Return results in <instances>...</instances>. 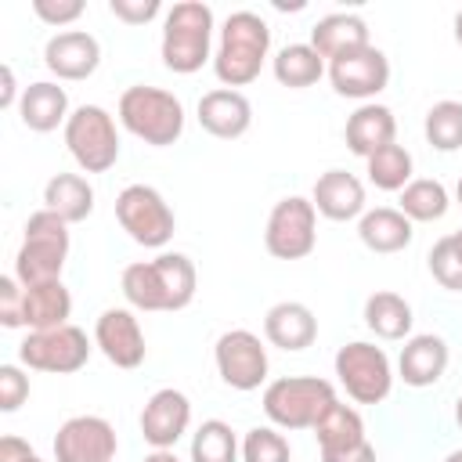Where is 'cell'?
<instances>
[{
	"label": "cell",
	"mask_w": 462,
	"mask_h": 462,
	"mask_svg": "<svg viewBox=\"0 0 462 462\" xmlns=\"http://www.w3.org/2000/svg\"><path fill=\"white\" fill-rule=\"evenodd\" d=\"M195 263L184 253H159L123 271V296L134 310H184L195 300Z\"/></svg>",
	"instance_id": "obj_1"
},
{
	"label": "cell",
	"mask_w": 462,
	"mask_h": 462,
	"mask_svg": "<svg viewBox=\"0 0 462 462\" xmlns=\"http://www.w3.org/2000/svg\"><path fill=\"white\" fill-rule=\"evenodd\" d=\"M271 51V29L256 11H235L227 14L220 29V43L213 54V72L224 87H245L260 76Z\"/></svg>",
	"instance_id": "obj_2"
},
{
	"label": "cell",
	"mask_w": 462,
	"mask_h": 462,
	"mask_svg": "<svg viewBox=\"0 0 462 462\" xmlns=\"http://www.w3.org/2000/svg\"><path fill=\"white\" fill-rule=\"evenodd\" d=\"M209 47H213V11L202 0H180L166 11L162 22V65L170 72L191 76L209 61Z\"/></svg>",
	"instance_id": "obj_3"
},
{
	"label": "cell",
	"mask_w": 462,
	"mask_h": 462,
	"mask_svg": "<svg viewBox=\"0 0 462 462\" xmlns=\"http://www.w3.org/2000/svg\"><path fill=\"white\" fill-rule=\"evenodd\" d=\"M119 123L152 148H166L184 134V105L162 87H126L119 94Z\"/></svg>",
	"instance_id": "obj_4"
},
{
	"label": "cell",
	"mask_w": 462,
	"mask_h": 462,
	"mask_svg": "<svg viewBox=\"0 0 462 462\" xmlns=\"http://www.w3.org/2000/svg\"><path fill=\"white\" fill-rule=\"evenodd\" d=\"M65 260H69V224L51 209H36L25 220V238L14 253V278L22 285L61 282Z\"/></svg>",
	"instance_id": "obj_5"
},
{
	"label": "cell",
	"mask_w": 462,
	"mask_h": 462,
	"mask_svg": "<svg viewBox=\"0 0 462 462\" xmlns=\"http://www.w3.org/2000/svg\"><path fill=\"white\" fill-rule=\"evenodd\" d=\"M328 404H336V390L318 375H285L263 390V415L278 430H314Z\"/></svg>",
	"instance_id": "obj_6"
},
{
	"label": "cell",
	"mask_w": 462,
	"mask_h": 462,
	"mask_svg": "<svg viewBox=\"0 0 462 462\" xmlns=\"http://www.w3.org/2000/svg\"><path fill=\"white\" fill-rule=\"evenodd\" d=\"M65 148L83 173H105L119 159V130L116 119L101 105L72 108L65 123Z\"/></svg>",
	"instance_id": "obj_7"
},
{
	"label": "cell",
	"mask_w": 462,
	"mask_h": 462,
	"mask_svg": "<svg viewBox=\"0 0 462 462\" xmlns=\"http://www.w3.org/2000/svg\"><path fill=\"white\" fill-rule=\"evenodd\" d=\"M116 220L144 249H162L177 227L170 202L152 184H126L116 195Z\"/></svg>",
	"instance_id": "obj_8"
},
{
	"label": "cell",
	"mask_w": 462,
	"mask_h": 462,
	"mask_svg": "<svg viewBox=\"0 0 462 462\" xmlns=\"http://www.w3.org/2000/svg\"><path fill=\"white\" fill-rule=\"evenodd\" d=\"M336 375L357 404H379L393 390V368L383 346L354 339L336 350Z\"/></svg>",
	"instance_id": "obj_9"
},
{
	"label": "cell",
	"mask_w": 462,
	"mask_h": 462,
	"mask_svg": "<svg viewBox=\"0 0 462 462\" xmlns=\"http://www.w3.org/2000/svg\"><path fill=\"white\" fill-rule=\"evenodd\" d=\"M263 245L274 260H303L318 245V209L303 195H285L274 202L267 227H263Z\"/></svg>",
	"instance_id": "obj_10"
},
{
	"label": "cell",
	"mask_w": 462,
	"mask_h": 462,
	"mask_svg": "<svg viewBox=\"0 0 462 462\" xmlns=\"http://www.w3.org/2000/svg\"><path fill=\"white\" fill-rule=\"evenodd\" d=\"M18 361L36 372L72 375L90 361V339L79 325H58L43 332H29L18 346Z\"/></svg>",
	"instance_id": "obj_11"
},
{
	"label": "cell",
	"mask_w": 462,
	"mask_h": 462,
	"mask_svg": "<svg viewBox=\"0 0 462 462\" xmlns=\"http://www.w3.org/2000/svg\"><path fill=\"white\" fill-rule=\"evenodd\" d=\"M213 361H217L220 379L231 390L249 393V390H260V383L267 379V346L249 328L220 332V339L213 346Z\"/></svg>",
	"instance_id": "obj_12"
},
{
	"label": "cell",
	"mask_w": 462,
	"mask_h": 462,
	"mask_svg": "<svg viewBox=\"0 0 462 462\" xmlns=\"http://www.w3.org/2000/svg\"><path fill=\"white\" fill-rule=\"evenodd\" d=\"M116 451V430L101 415H72L54 433V462H112Z\"/></svg>",
	"instance_id": "obj_13"
},
{
	"label": "cell",
	"mask_w": 462,
	"mask_h": 462,
	"mask_svg": "<svg viewBox=\"0 0 462 462\" xmlns=\"http://www.w3.org/2000/svg\"><path fill=\"white\" fill-rule=\"evenodd\" d=\"M328 79L336 87V94L343 97H357V101H368L375 97L379 90H386L390 83V61L379 47H357V51H346L339 58L328 61Z\"/></svg>",
	"instance_id": "obj_14"
},
{
	"label": "cell",
	"mask_w": 462,
	"mask_h": 462,
	"mask_svg": "<svg viewBox=\"0 0 462 462\" xmlns=\"http://www.w3.org/2000/svg\"><path fill=\"white\" fill-rule=\"evenodd\" d=\"M94 346L116 365V368H137L148 354L144 328L130 307H108L94 321Z\"/></svg>",
	"instance_id": "obj_15"
},
{
	"label": "cell",
	"mask_w": 462,
	"mask_h": 462,
	"mask_svg": "<svg viewBox=\"0 0 462 462\" xmlns=\"http://www.w3.org/2000/svg\"><path fill=\"white\" fill-rule=\"evenodd\" d=\"M188 426H191V401L173 386L155 390L141 408V437L144 444H152V451H170L188 433Z\"/></svg>",
	"instance_id": "obj_16"
},
{
	"label": "cell",
	"mask_w": 462,
	"mask_h": 462,
	"mask_svg": "<svg viewBox=\"0 0 462 462\" xmlns=\"http://www.w3.org/2000/svg\"><path fill=\"white\" fill-rule=\"evenodd\" d=\"M43 61L58 79H87L101 65V43L83 29H65L47 40Z\"/></svg>",
	"instance_id": "obj_17"
},
{
	"label": "cell",
	"mask_w": 462,
	"mask_h": 462,
	"mask_svg": "<svg viewBox=\"0 0 462 462\" xmlns=\"http://www.w3.org/2000/svg\"><path fill=\"white\" fill-rule=\"evenodd\" d=\"M199 126L220 141H235L253 126V105L242 90L217 87L199 97Z\"/></svg>",
	"instance_id": "obj_18"
},
{
	"label": "cell",
	"mask_w": 462,
	"mask_h": 462,
	"mask_svg": "<svg viewBox=\"0 0 462 462\" xmlns=\"http://www.w3.org/2000/svg\"><path fill=\"white\" fill-rule=\"evenodd\" d=\"M310 202L325 220H354V217L361 220V213H365V184L346 170H325L314 180Z\"/></svg>",
	"instance_id": "obj_19"
},
{
	"label": "cell",
	"mask_w": 462,
	"mask_h": 462,
	"mask_svg": "<svg viewBox=\"0 0 462 462\" xmlns=\"http://www.w3.org/2000/svg\"><path fill=\"white\" fill-rule=\"evenodd\" d=\"M263 336L282 350H307L318 339V318L300 300H282L263 314Z\"/></svg>",
	"instance_id": "obj_20"
},
{
	"label": "cell",
	"mask_w": 462,
	"mask_h": 462,
	"mask_svg": "<svg viewBox=\"0 0 462 462\" xmlns=\"http://www.w3.org/2000/svg\"><path fill=\"white\" fill-rule=\"evenodd\" d=\"M69 116H72V112H69V94H65V87L51 83V79L29 83V87L22 90V97H18V119H22V126H29L32 134H51V130L65 126Z\"/></svg>",
	"instance_id": "obj_21"
},
{
	"label": "cell",
	"mask_w": 462,
	"mask_h": 462,
	"mask_svg": "<svg viewBox=\"0 0 462 462\" xmlns=\"http://www.w3.org/2000/svg\"><path fill=\"white\" fill-rule=\"evenodd\" d=\"M448 343L433 332H422V336H408L404 346H401V357H397V372L408 386L422 390V386H433L444 368H448Z\"/></svg>",
	"instance_id": "obj_22"
},
{
	"label": "cell",
	"mask_w": 462,
	"mask_h": 462,
	"mask_svg": "<svg viewBox=\"0 0 462 462\" xmlns=\"http://www.w3.org/2000/svg\"><path fill=\"white\" fill-rule=\"evenodd\" d=\"M343 137H346V148H350L354 155L368 159V155H375L379 148L393 144V137H397V119H393V112H390L386 105L365 101V105H357L354 116L346 119Z\"/></svg>",
	"instance_id": "obj_23"
},
{
	"label": "cell",
	"mask_w": 462,
	"mask_h": 462,
	"mask_svg": "<svg viewBox=\"0 0 462 462\" xmlns=\"http://www.w3.org/2000/svg\"><path fill=\"white\" fill-rule=\"evenodd\" d=\"M22 325L29 332L58 328L69 325L72 314V296L61 282H43V285H22Z\"/></svg>",
	"instance_id": "obj_24"
},
{
	"label": "cell",
	"mask_w": 462,
	"mask_h": 462,
	"mask_svg": "<svg viewBox=\"0 0 462 462\" xmlns=\"http://www.w3.org/2000/svg\"><path fill=\"white\" fill-rule=\"evenodd\" d=\"M411 235H415L411 220L401 209H390V206L365 209L361 220H357V238L372 253H401V249L411 245Z\"/></svg>",
	"instance_id": "obj_25"
},
{
	"label": "cell",
	"mask_w": 462,
	"mask_h": 462,
	"mask_svg": "<svg viewBox=\"0 0 462 462\" xmlns=\"http://www.w3.org/2000/svg\"><path fill=\"white\" fill-rule=\"evenodd\" d=\"M372 40H368V25H365V18L361 14H346V11H339V14H325V18H318L314 22V29H310V47L321 54V58H339V54H346V51H357V47H368Z\"/></svg>",
	"instance_id": "obj_26"
},
{
	"label": "cell",
	"mask_w": 462,
	"mask_h": 462,
	"mask_svg": "<svg viewBox=\"0 0 462 462\" xmlns=\"http://www.w3.org/2000/svg\"><path fill=\"white\" fill-rule=\"evenodd\" d=\"M43 209L61 217L65 224H79L94 213V188L79 173H54L43 184Z\"/></svg>",
	"instance_id": "obj_27"
},
{
	"label": "cell",
	"mask_w": 462,
	"mask_h": 462,
	"mask_svg": "<svg viewBox=\"0 0 462 462\" xmlns=\"http://www.w3.org/2000/svg\"><path fill=\"white\" fill-rule=\"evenodd\" d=\"M314 437H318V448L321 455H339V451H350L357 444H365V419L350 408V404H328V411L318 419L314 426Z\"/></svg>",
	"instance_id": "obj_28"
},
{
	"label": "cell",
	"mask_w": 462,
	"mask_h": 462,
	"mask_svg": "<svg viewBox=\"0 0 462 462\" xmlns=\"http://www.w3.org/2000/svg\"><path fill=\"white\" fill-rule=\"evenodd\" d=\"M411 303L390 289H379L365 300V325L379 336V339H408L411 332Z\"/></svg>",
	"instance_id": "obj_29"
},
{
	"label": "cell",
	"mask_w": 462,
	"mask_h": 462,
	"mask_svg": "<svg viewBox=\"0 0 462 462\" xmlns=\"http://www.w3.org/2000/svg\"><path fill=\"white\" fill-rule=\"evenodd\" d=\"M274 79L282 87H292V90H303L310 83H318L325 76V58L310 47V43H285L278 54H274Z\"/></svg>",
	"instance_id": "obj_30"
},
{
	"label": "cell",
	"mask_w": 462,
	"mask_h": 462,
	"mask_svg": "<svg viewBox=\"0 0 462 462\" xmlns=\"http://www.w3.org/2000/svg\"><path fill=\"white\" fill-rule=\"evenodd\" d=\"M448 206H451V199H448V188L440 184V180H433V177H419V180H411L404 191H401V213L415 224V220H422V224H430V220H440L444 213H448Z\"/></svg>",
	"instance_id": "obj_31"
},
{
	"label": "cell",
	"mask_w": 462,
	"mask_h": 462,
	"mask_svg": "<svg viewBox=\"0 0 462 462\" xmlns=\"http://www.w3.org/2000/svg\"><path fill=\"white\" fill-rule=\"evenodd\" d=\"M365 166H368V180L379 191H404L411 184V152L397 141L379 148L375 155H368Z\"/></svg>",
	"instance_id": "obj_32"
},
{
	"label": "cell",
	"mask_w": 462,
	"mask_h": 462,
	"mask_svg": "<svg viewBox=\"0 0 462 462\" xmlns=\"http://www.w3.org/2000/svg\"><path fill=\"white\" fill-rule=\"evenodd\" d=\"M238 437L224 419H206L191 437V462H238Z\"/></svg>",
	"instance_id": "obj_33"
},
{
	"label": "cell",
	"mask_w": 462,
	"mask_h": 462,
	"mask_svg": "<svg viewBox=\"0 0 462 462\" xmlns=\"http://www.w3.org/2000/svg\"><path fill=\"white\" fill-rule=\"evenodd\" d=\"M422 134L426 141L437 148V152H455L462 148V101H437L430 105L426 112V123H422Z\"/></svg>",
	"instance_id": "obj_34"
},
{
	"label": "cell",
	"mask_w": 462,
	"mask_h": 462,
	"mask_svg": "<svg viewBox=\"0 0 462 462\" xmlns=\"http://www.w3.org/2000/svg\"><path fill=\"white\" fill-rule=\"evenodd\" d=\"M426 263H430V274H433L437 285H444L451 292H462V238L455 231L433 242Z\"/></svg>",
	"instance_id": "obj_35"
},
{
	"label": "cell",
	"mask_w": 462,
	"mask_h": 462,
	"mask_svg": "<svg viewBox=\"0 0 462 462\" xmlns=\"http://www.w3.org/2000/svg\"><path fill=\"white\" fill-rule=\"evenodd\" d=\"M289 440L274 426H253L242 440V462H289Z\"/></svg>",
	"instance_id": "obj_36"
},
{
	"label": "cell",
	"mask_w": 462,
	"mask_h": 462,
	"mask_svg": "<svg viewBox=\"0 0 462 462\" xmlns=\"http://www.w3.org/2000/svg\"><path fill=\"white\" fill-rule=\"evenodd\" d=\"M29 397V375L18 365H0V408L18 411Z\"/></svg>",
	"instance_id": "obj_37"
},
{
	"label": "cell",
	"mask_w": 462,
	"mask_h": 462,
	"mask_svg": "<svg viewBox=\"0 0 462 462\" xmlns=\"http://www.w3.org/2000/svg\"><path fill=\"white\" fill-rule=\"evenodd\" d=\"M32 11H36L40 22L61 29V25H72L87 11V4L83 0H32Z\"/></svg>",
	"instance_id": "obj_38"
},
{
	"label": "cell",
	"mask_w": 462,
	"mask_h": 462,
	"mask_svg": "<svg viewBox=\"0 0 462 462\" xmlns=\"http://www.w3.org/2000/svg\"><path fill=\"white\" fill-rule=\"evenodd\" d=\"M22 282L14 274L0 278V321L7 328H22Z\"/></svg>",
	"instance_id": "obj_39"
},
{
	"label": "cell",
	"mask_w": 462,
	"mask_h": 462,
	"mask_svg": "<svg viewBox=\"0 0 462 462\" xmlns=\"http://www.w3.org/2000/svg\"><path fill=\"white\" fill-rule=\"evenodd\" d=\"M108 11L126 25H144L162 11V4L159 0H108Z\"/></svg>",
	"instance_id": "obj_40"
},
{
	"label": "cell",
	"mask_w": 462,
	"mask_h": 462,
	"mask_svg": "<svg viewBox=\"0 0 462 462\" xmlns=\"http://www.w3.org/2000/svg\"><path fill=\"white\" fill-rule=\"evenodd\" d=\"M0 462H43V458H40L22 437H11V433H7V437L0 440Z\"/></svg>",
	"instance_id": "obj_41"
},
{
	"label": "cell",
	"mask_w": 462,
	"mask_h": 462,
	"mask_svg": "<svg viewBox=\"0 0 462 462\" xmlns=\"http://www.w3.org/2000/svg\"><path fill=\"white\" fill-rule=\"evenodd\" d=\"M321 462H375V448L365 440L350 451H339V455H321Z\"/></svg>",
	"instance_id": "obj_42"
},
{
	"label": "cell",
	"mask_w": 462,
	"mask_h": 462,
	"mask_svg": "<svg viewBox=\"0 0 462 462\" xmlns=\"http://www.w3.org/2000/svg\"><path fill=\"white\" fill-rule=\"evenodd\" d=\"M0 76H4V94H0V108H18V87H14V69L11 65H4L0 69Z\"/></svg>",
	"instance_id": "obj_43"
},
{
	"label": "cell",
	"mask_w": 462,
	"mask_h": 462,
	"mask_svg": "<svg viewBox=\"0 0 462 462\" xmlns=\"http://www.w3.org/2000/svg\"><path fill=\"white\" fill-rule=\"evenodd\" d=\"M144 462H180V458H177V455H173V448H170V451H148V455H144Z\"/></svg>",
	"instance_id": "obj_44"
},
{
	"label": "cell",
	"mask_w": 462,
	"mask_h": 462,
	"mask_svg": "<svg viewBox=\"0 0 462 462\" xmlns=\"http://www.w3.org/2000/svg\"><path fill=\"white\" fill-rule=\"evenodd\" d=\"M455 40H458V47H462V11L455 14Z\"/></svg>",
	"instance_id": "obj_45"
},
{
	"label": "cell",
	"mask_w": 462,
	"mask_h": 462,
	"mask_svg": "<svg viewBox=\"0 0 462 462\" xmlns=\"http://www.w3.org/2000/svg\"><path fill=\"white\" fill-rule=\"evenodd\" d=\"M455 422L462 426V393H458V401H455Z\"/></svg>",
	"instance_id": "obj_46"
},
{
	"label": "cell",
	"mask_w": 462,
	"mask_h": 462,
	"mask_svg": "<svg viewBox=\"0 0 462 462\" xmlns=\"http://www.w3.org/2000/svg\"><path fill=\"white\" fill-rule=\"evenodd\" d=\"M444 462H462V448H458V451H451V455H448Z\"/></svg>",
	"instance_id": "obj_47"
},
{
	"label": "cell",
	"mask_w": 462,
	"mask_h": 462,
	"mask_svg": "<svg viewBox=\"0 0 462 462\" xmlns=\"http://www.w3.org/2000/svg\"><path fill=\"white\" fill-rule=\"evenodd\" d=\"M455 199H458V206H462V177H458V188H455Z\"/></svg>",
	"instance_id": "obj_48"
},
{
	"label": "cell",
	"mask_w": 462,
	"mask_h": 462,
	"mask_svg": "<svg viewBox=\"0 0 462 462\" xmlns=\"http://www.w3.org/2000/svg\"><path fill=\"white\" fill-rule=\"evenodd\" d=\"M455 235H458V238H462V227H458V231H455Z\"/></svg>",
	"instance_id": "obj_49"
}]
</instances>
